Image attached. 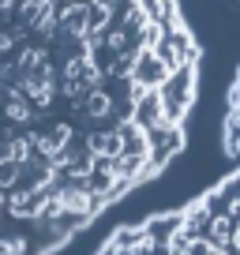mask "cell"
<instances>
[{"label": "cell", "instance_id": "7a4b0ae2", "mask_svg": "<svg viewBox=\"0 0 240 255\" xmlns=\"http://www.w3.org/2000/svg\"><path fill=\"white\" fill-rule=\"evenodd\" d=\"M94 255H240V161L192 203L117 229Z\"/></svg>", "mask_w": 240, "mask_h": 255}, {"label": "cell", "instance_id": "6da1fadb", "mask_svg": "<svg viewBox=\"0 0 240 255\" xmlns=\"http://www.w3.org/2000/svg\"><path fill=\"white\" fill-rule=\"evenodd\" d=\"M195 83L176 0H0V255H56L154 180Z\"/></svg>", "mask_w": 240, "mask_h": 255}, {"label": "cell", "instance_id": "3957f363", "mask_svg": "<svg viewBox=\"0 0 240 255\" xmlns=\"http://www.w3.org/2000/svg\"><path fill=\"white\" fill-rule=\"evenodd\" d=\"M225 150L233 161H240V72L229 87V109H225Z\"/></svg>", "mask_w": 240, "mask_h": 255}]
</instances>
